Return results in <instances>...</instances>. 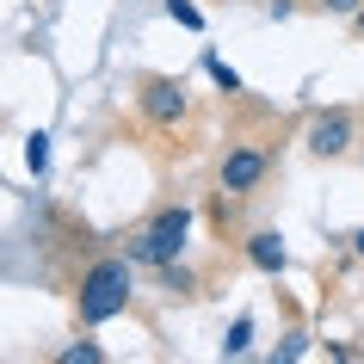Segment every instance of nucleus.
Here are the masks:
<instances>
[{
  "label": "nucleus",
  "instance_id": "1",
  "mask_svg": "<svg viewBox=\"0 0 364 364\" xmlns=\"http://www.w3.org/2000/svg\"><path fill=\"white\" fill-rule=\"evenodd\" d=\"M136 117H142V130L161 136L173 154H186L198 142V99H192V87L179 75H142L136 80Z\"/></svg>",
  "mask_w": 364,
  "mask_h": 364
},
{
  "label": "nucleus",
  "instance_id": "2",
  "mask_svg": "<svg viewBox=\"0 0 364 364\" xmlns=\"http://www.w3.org/2000/svg\"><path fill=\"white\" fill-rule=\"evenodd\" d=\"M130 253L117 259V253H99L93 266L80 272V284H75V309H80V321L87 327H105L117 321L124 309H130Z\"/></svg>",
  "mask_w": 364,
  "mask_h": 364
},
{
  "label": "nucleus",
  "instance_id": "3",
  "mask_svg": "<svg viewBox=\"0 0 364 364\" xmlns=\"http://www.w3.org/2000/svg\"><path fill=\"white\" fill-rule=\"evenodd\" d=\"M272 167H278V136H235L223 149V161H216V198L223 204L253 198L272 179Z\"/></svg>",
  "mask_w": 364,
  "mask_h": 364
},
{
  "label": "nucleus",
  "instance_id": "4",
  "mask_svg": "<svg viewBox=\"0 0 364 364\" xmlns=\"http://www.w3.org/2000/svg\"><path fill=\"white\" fill-rule=\"evenodd\" d=\"M186 235H192V210L186 204H167V210H154L142 229L124 241V253H130V266H167V259H179L186 253Z\"/></svg>",
  "mask_w": 364,
  "mask_h": 364
},
{
  "label": "nucleus",
  "instance_id": "5",
  "mask_svg": "<svg viewBox=\"0 0 364 364\" xmlns=\"http://www.w3.org/2000/svg\"><path fill=\"white\" fill-rule=\"evenodd\" d=\"M352 142H364V136H358V117L346 112V105H333V112H321L315 124H309V149L321 154V161L352 154Z\"/></svg>",
  "mask_w": 364,
  "mask_h": 364
},
{
  "label": "nucleus",
  "instance_id": "6",
  "mask_svg": "<svg viewBox=\"0 0 364 364\" xmlns=\"http://www.w3.org/2000/svg\"><path fill=\"white\" fill-rule=\"evenodd\" d=\"M247 259H253V266H259V272H272V278H278V272L290 266L284 241H278V235H272V229H253V235H247Z\"/></svg>",
  "mask_w": 364,
  "mask_h": 364
},
{
  "label": "nucleus",
  "instance_id": "7",
  "mask_svg": "<svg viewBox=\"0 0 364 364\" xmlns=\"http://www.w3.org/2000/svg\"><path fill=\"white\" fill-rule=\"evenodd\" d=\"M161 284H167V290H179V296H198V290H192V272H186V266H173V259L161 266Z\"/></svg>",
  "mask_w": 364,
  "mask_h": 364
},
{
  "label": "nucleus",
  "instance_id": "8",
  "mask_svg": "<svg viewBox=\"0 0 364 364\" xmlns=\"http://www.w3.org/2000/svg\"><path fill=\"white\" fill-rule=\"evenodd\" d=\"M247 340H253V321L241 315V321L229 327V340H223V352H247Z\"/></svg>",
  "mask_w": 364,
  "mask_h": 364
},
{
  "label": "nucleus",
  "instance_id": "9",
  "mask_svg": "<svg viewBox=\"0 0 364 364\" xmlns=\"http://www.w3.org/2000/svg\"><path fill=\"white\" fill-rule=\"evenodd\" d=\"M43 161H50V149H43V136H31V142H25V167L43 173Z\"/></svg>",
  "mask_w": 364,
  "mask_h": 364
},
{
  "label": "nucleus",
  "instance_id": "10",
  "mask_svg": "<svg viewBox=\"0 0 364 364\" xmlns=\"http://www.w3.org/2000/svg\"><path fill=\"white\" fill-rule=\"evenodd\" d=\"M62 364H99V346H87V340L68 346V352H62Z\"/></svg>",
  "mask_w": 364,
  "mask_h": 364
},
{
  "label": "nucleus",
  "instance_id": "11",
  "mask_svg": "<svg viewBox=\"0 0 364 364\" xmlns=\"http://www.w3.org/2000/svg\"><path fill=\"white\" fill-rule=\"evenodd\" d=\"M167 13H173L179 25H198V6H192V0H167Z\"/></svg>",
  "mask_w": 364,
  "mask_h": 364
},
{
  "label": "nucleus",
  "instance_id": "12",
  "mask_svg": "<svg viewBox=\"0 0 364 364\" xmlns=\"http://www.w3.org/2000/svg\"><path fill=\"white\" fill-rule=\"evenodd\" d=\"M210 75L223 80V87H229V93H241V80H235V68H223V62H216V56H210Z\"/></svg>",
  "mask_w": 364,
  "mask_h": 364
},
{
  "label": "nucleus",
  "instance_id": "13",
  "mask_svg": "<svg viewBox=\"0 0 364 364\" xmlns=\"http://www.w3.org/2000/svg\"><path fill=\"white\" fill-rule=\"evenodd\" d=\"M315 6H327V13H358V0H315Z\"/></svg>",
  "mask_w": 364,
  "mask_h": 364
},
{
  "label": "nucleus",
  "instance_id": "14",
  "mask_svg": "<svg viewBox=\"0 0 364 364\" xmlns=\"http://www.w3.org/2000/svg\"><path fill=\"white\" fill-rule=\"evenodd\" d=\"M352 253H358V259H364V229H358V235H352Z\"/></svg>",
  "mask_w": 364,
  "mask_h": 364
},
{
  "label": "nucleus",
  "instance_id": "15",
  "mask_svg": "<svg viewBox=\"0 0 364 364\" xmlns=\"http://www.w3.org/2000/svg\"><path fill=\"white\" fill-rule=\"evenodd\" d=\"M352 19H358V31H364V13H352Z\"/></svg>",
  "mask_w": 364,
  "mask_h": 364
},
{
  "label": "nucleus",
  "instance_id": "16",
  "mask_svg": "<svg viewBox=\"0 0 364 364\" xmlns=\"http://www.w3.org/2000/svg\"><path fill=\"white\" fill-rule=\"evenodd\" d=\"M358 154H364V149H358Z\"/></svg>",
  "mask_w": 364,
  "mask_h": 364
}]
</instances>
